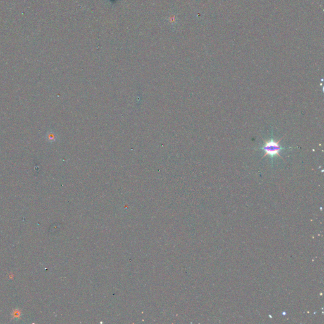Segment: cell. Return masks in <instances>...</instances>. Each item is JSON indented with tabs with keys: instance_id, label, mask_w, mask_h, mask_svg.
Segmentation results:
<instances>
[{
	"instance_id": "6da1fadb",
	"label": "cell",
	"mask_w": 324,
	"mask_h": 324,
	"mask_svg": "<svg viewBox=\"0 0 324 324\" xmlns=\"http://www.w3.org/2000/svg\"><path fill=\"white\" fill-rule=\"evenodd\" d=\"M280 140L275 139L272 135L271 138L265 141L259 149L264 153V157H269L273 160L274 158L280 157L285 149L280 144Z\"/></svg>"
}]
</instances>
